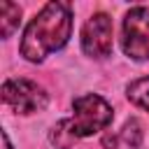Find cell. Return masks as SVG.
Here are the masks:
<instances>
[{
	"mask_svg": "<svg viewBox=\"0 0 149 149\" xmlns=\"http://www.w3.org/2000/svg\"><path fill=\"white\" fill-rule=\"evenodd\" d=\"M72 33V14L68 2H47L28 23L21 40V56L40 63L51 51L65 47Z\"/></svg>",
	"mask_w": 149,
	"mask_h": 149,
	"instance_id": "obj_1",
	"label": "cell"
},
{
	"mask_svg": "<svg viewBox=\"0 0 149 149\" xmlns=\"http://www.w3.org/2000/svg\"><path fill=\"white\" fill-rule=\"evenodd\" d=\"M112 107L105 98H100L98 93H86L72 102V116L68 119V123L77 137H88L105 130L112 123Z\"/></svg>",
	"mask_w": 149,
	"mask_h": 149,
	"instance_id": "obj_2",
	"label": "cell"
},
{
	"mask_svg": "<svg viewBox=\"0 0 149 149\" xmlns=\"http://www.w3.org/2000/svg\"><path fill=\"white\" fill-rule=\"evenodd\" d=\"M123 54L133 61H149V9L133 7L123 19Z\"/></svg>",
	"mask_w": 149,
	"mask_h": 149,
	"instance_id": "obj_3",
	"label": "cell"
},
{
	"mask_svg": "<svg viewBox=\"0 0 149 149\" xmlns=\"http://www.w3.org/2000/svg\"><path fill=\"white\" fill-rule=\"evenodd\" d=\"M2 100L19 114H33L47 107V93L30 79H7L2 84Z\"/></svg>",
	"mask_w": 149,
	"mask_h": 149,
	"instance_id": "obj_4",
	"label": "cell"
},
{
	"mask_svg": "<svg viewBox=\"0 0 149 149\" xmlns=\"http://www.w3.org/2000/svg\"><path fill=\"white\" fill-rule=\"evenodd\" d=\"M112 19L102 12L93 14L84 28H81V49L86 56H93V58H107L112 54Z\"/></svg>",
	"mask_w": 149,
	"mask_h": 149,
	"instance_id": "obj_5",
	"label": "cell"
},
{
	"mask_svg": "<svg viewBox=\"0 0 149 149\" xmlns=\"http://www.w3.org/2000/svg\"><path fill=\"white\" fill-rule=\"evenodd\" d=\"M21 21V7L14 2H0V30L2 37H9Z\"/></svg>",
	"mask_w": 149,
	"mask_h": 149,
	"instance_id": "obj_6",
	"label": "cell"
},
{
	"mask_svg": "<svg viewBox=\"0 0 149 149\" xmlns=\"http://www.w3.org/2000/svg\"><path fill=\"white\" fill-rule=\"evenodd\" d=\"M128 100L149 112V77H140L128 84Z\"/></svg>",
	"mask_w": 149,
	"mask_h": 149,
	"instance_id": "obj_7",
	"label": "cell"
},
{
	"mask_svg": "<svg viewBox=\"0 0 149 149\" xmlns=\"http://www.w3.org/2000/svg\"><path fill=\"white\" fill-rule=\"evenodd\" d=\"M51 142H54L56 147H61V149H70L72 142H77V135L72 133L68 119H63V121H58V123L54 126V130H51Z\"/></svg>",
	"mask_w": 149,
	"mask_h": 149,
	"instance_id": "obj_8",
	"label": "cell"
},
{
	"mask_svg": "<svg viewBox=\"0 0 149 149\" xmlns=\"http://www.w3.org/2000/svg\"><path fill=\"white\" fill-rule=\"evenodd\" d=\"M123 140L130 147H140V142H142V128H140L137 119H128L126 121V126H123Z\"/></svg>",
	"mask_w": 149,
	"mask_h": 149,
	"instance_id": "obj_9",
	"label": "cell"
},
{
	"mask_svg": "<svg viewBox=\"0 0 149 149\" xmlns=\"http://www.w3.org/2000/svg\"><path fill=\"white\" fill-rule=\"evenodd\" d=\"M2 149H12V144H9V137H7V133H2Z\"/></svg>",
	"mask_w": 149,
	"mask_h": 149,
	"instance_id": "obj_10",
	"label": "cell"
}]
</instances>
